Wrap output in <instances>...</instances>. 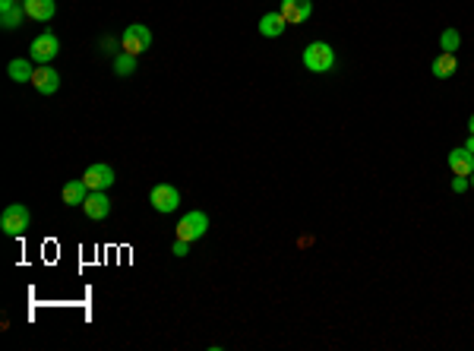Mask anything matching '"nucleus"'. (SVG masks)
I'll list each match as a JSON object with an SVG mask.
<instances>
[{
    "label": "nucleus",
    "mask_w": 474,
    "mask_h": 351,
    "mask_svg": "<svg viewBox=\"0 0 474 351\" xmlns=\"http://www.w3.org/2000/svg\"><path fill=\"white\" fill-rule=\"evenodd\" d=\"M304 67L310 70V73H329V70L335 67L332 45H326V41H313V45H307L304 48Z\"/></svg>",
    "instance_id": "obj_1"
},
{
    "label": "nucleus",
    "mask_w": 474,
    "mask_h": 351,
    "mask_svg": "<svg viewBox=\"0 0 474 351\" xmlns=\"http://www.w3.org/2000/svg\"><path fill=\"white\" fill-rule=\"evenodd\" d=\"M29 222H32V212L26 209L23 202L7 206V209H3V216H0V228H3V234H7V238H19V234L29 228Z\"/></svg>",
    "instance_id": "obj_2"
},
{
    "label": "nucleus",
    "mask_w": 474,
    "mask_h": 351,
    "mask_svg": "<svg viewBox=\"0 0 474 351\" xmlns=\"http://www.w3.org/2000/svg\"><path fill=\"white\" fill-rule=\"evenodd\" d=\"M174 231H178V238H180V240H190V244H193V240H200L202 234L209 231V216H206V212H200V209L184 212Z\"/></svg>",
    "instance_id": "obj_3"
},
{
    "label": "nucleus",
    "mask_w": 474,
    "mask_h": 351,
    "mask_svg": "<svg viewBox=\"0 0 474 351\" xmlns=\"http://www.w3.org/2000/svg\"><path fill=\"white\" fill-rule=\"evenodd\" d=\"M57 54H60V38L54 35V32H41L38 38H32L29 57L35 60V64H51Z\"/></svg>",
    "instance_id": "obj_4"
},
{
    "label": "nucleus",
    "mask_w": 474,
    "mask_h": 351,
    "mask_svg": "<svg viewBox=\"0 0 474 351\" xmlns=\"http://www.w3.org/2000/svg\"><path fill=\"white\" fill-rule=\"evenodd\" d=\"M120 45H124V51H126V54H133V57H140V54H142V51H149V45H152V32H149L142 23L126 26L124 38H120Z\"/></svg>",
    "instance_id": "obj_5"
},
{
    "label": "nucleus",
    "mask_w": 474,
    "mask_h": 351,
    "mask_svg": "<svg viewBox=\"0 0 474 351\" xmlns=\"http://www.w3.org/2000/svg\"><path fill=\"white\" fill-rule=\"evenodd\" d=\"M149 202H152V209L155 212H174L180 206V193H178V187H171V184H155L152 187V193H149Z\"/></svg>",
    "instance_id": "obj_6"
},
{
    "label": "nucleus",
    "mask_w": 474,
    "mask_h": 351,
    "mask_svg": "<svg viewBox=\"0 0 474 351\" xmlns=\"http://www.w3.org/2000/svg\"><path fill=\"white\" fill-rule=\"evenodd\" d=\"M82 180H86V187L89 190H108L114 184V168L111 164H89L86 168V174H82Z\"/></svg>",
    "instance_id": "obj_7"
},
{
    "label": "nucleus",
    "mask_w": 474,
    "mask_h": 351,
    "mask_svg": "<svg viewBox=\"0 0 474 351\" xmlns=\"http://www.w3.org/2000/svg\"><path fill=\"white\" fill-rule=\"evenodd\" d=\"M278 13L285 16V23H288V26L307 23V19H310V13H313V0H282Z\"/></svg>",
    "instance_id": "obj_8"
},
{
    "label": "nucleus",
    "mask_w": 474,
    "mask_h": 351,
    "mask_svg": "<svg viewBox=\"0 0 474 351\" xmlns=\"http://www.w3.org/2000/svg\"><path fill=\"white\" fill-rule=\"evenodd\" d=\"M82 212H86L92 222H102V218H108V212H111V200L104 196V190H89V196L82 202Z\"/></svg>",
    "instance_id": "obj_9"
},
{
    "label": "nucleus",
    "mask_w": 474,
    "mask_h": 351,
    "mask_svg": "<svg viewBox=\"0 0 474 351\" xmlns=\"http://www.w3.org/2000/svg\"><path fill=\"white\" fill-rule=\"evenodd\" d=\"M32 86H35L41 95H54V92L60 89V73L51 64H41V67L35 70V76H32Z\"/></svg>",
    "instance_id": "obj_10"
},
{
    "label": "nucleus",
    "mask_w": 474,
    "mask_h": 351,
    "mask_svg": "<svg viewBox=\"0 0 474 351\" xmlns=\"http://www.w3.org/2000/svg\"><path fill=\"white\" fill-rule=\"evenodd\" d=\"M23 7H26V16L35 19V23H48V19H54V13H57V3H54V0H23Z\"/></svg>",
    "instance_id": "obj_11"
},
{
    "label": "nucleus",
    "mask_w": 474,
    "mask_h": 351,
    "mask_svg": "<svg viewBox=\"0 0 474 351\" xmlns=\"http://www.w3.org/2000/svg\"><path fill=\"white\" fill-rule=\"evenodd\" d=\"M449 168L452 174H462V178H471L474 174V155L462 146V149H452L449 152Z\"/></svg>",
    "instance_id": "obj_12"
},
{
    "label": "nucleus",
    "mask_w": 474,
    "mask_h": 351,
    "mask_svg": "<svg viewBox=\"0 0 474 351\" xmlns=\"http://www.w3.org/2000/svg\"><path fill=\"white\" fill-rule=\"evenodd\" d=\"M285 29H288V23H285V16L278 13V10H275V13H266L260 19V35L263 38H278Z\"/></svg>",
    "instance_id": "obj_13"
},
{
    "label": "nucleus",
    "mask_w": 474,
    "mask_h": 351,
    "mask_svg": "<svg viewBox=\"0 0 474 351\" xmlns=\"http://www.w3.org/2000/svg\"><path fill=\"white\" fill-rule=\"evenodd\" d=\"M60 196H64V202H67V206H82V202H86V196H89V187H86V180H70L67 187L60 190Z\"/></svg>",
    "instance_id": "obj_14"
},
{
    "label": "nucleus",
    "mask_w": 474,
    "mask_h": 351,
    "mask_svg": "<svg viewBox=\"0 0 474 351\" xmlns=\"http://www.w3.org/2000/svg\"><path fill=\"white\" fill-rule=\"evenodd\" d=\"M433 76H437V79H449L452 73H455V70H459V57H455V54H439L437 60H433Z\"/></svg>",
    "instance_id": "obj_15"
},
{
    "label": "nucleus",
    "mask_w": 474,
    "mask_h": 351,
    "mask_svg": "<svg viewBox=\"0 0 474 351\" xmlns=\"http://www.w3.org/2000/svg\"><path fill=\"white\" fill-rule=\"evenodd\" d=\"M7 73H10V79H13V82H32V76H35V70H32V64H29V60L16 57V60H10Z\"/></svg>",
    "instance_id": "obj_16"
},
{
    "label": "nucleus",
    "mask_w": 474,
    "mask_h": 351,
    "mask_svg": "<svg viewBox=\"0 0 474 351\" xmlns=\"http://www.w3.org/2000/svg\"><path fill=\"white\" fill-rule=\"evenodd\" d=\"M23 19H26L23 3H13L10 10H0V26H3V29H16V26H23Z\"/></svg>",
    "instance_id": "obj_17"
},
{
    "label": "nucleus",
    "mask_w": 474,
    "mask_h": 351,
    "mask_svg": "<svg viewBox=\"0 0 474 351\" xmlns=\"http://www.w3.org/2000/svg\"><path fill=\"white\" fill-rule=\"evenodd\" d=\"M114 73L117 76H133L136 73V57L133 54H117V57H114Z\"/></svg>",
    "instance_id": "obj_18"
},
{
    "label": "nucleus",
    "mask_w": 474,
    "mask_h": 351,
    "mask_svg": "<svg viewBox=\"0 0 474 351\" xmlns=\"http://www.w3.org/2000/svg\"><path fill=\"white\" fill-rule=\"evenodd\" d=\"M439 45H443L446 54H455V51H459V45H462V35L455 29H446L443 35H439Z\"/></svg>",
    "instance_id": "obj_19"
},
{
    "label": "nucleus",
    "mask_w": 474,
    "mask_h": 351,
    "mask_svg": "<svg viewBox=\"0 0 474 351\" xmlns=\"http://www.w3.org/2000/svg\"><path fill=\"white\" fill-rule=\"evenodd\" d=\"M171 254H174V256H187V254H190V240H174V247H171Z\"/></svg>",
    "instance_id": "obj_20"
},
{
    "label": "nucleus",
    "mask_w": 474,
    "mask_h": 351,
    "mask_svg": "<svg viewBox=\"0 0 474 351\" xmlns=\"http://www.w3.org/2000/svg\"><path fill=\"white\" fill-rule=\"evenodd\" d=\"M468 187H471V180L462 178V174H455V180H452V190H455V193H465Z\"/></svg>",
    "instance_id": "obj_21"
},
{
    "label": "nucleus",
    "mask_w": 474,
    "mask_h": 351,
    "mask_svg": "<svg viewBox=\"0 0 474 351\" xmlns=\"http://www.w3.org/2000/svg\"><path fill=\"white\" fill-rule=\"evenodd\" d=\"M465 149H468V152H471V155H474V136H471V140L465 142Z\"/></svg>",
    "instance_id": "obj_22"
},
{
    "label": "nucleus",
    "mask_w": 474,
    "mask_h": 351,
    "mask_svg": "<svg viewBox=\"0 0 474 351\" xmlns=\"http://www.w3.org/2000/svg\"><path fill=\"white\" fill-rule=\"evenodd\" d=\"M468 130H471V136H474V114H471V120H468Z\"/></svg>",
    "instance_id": "obj_23"
},
{
    "label": "nucleus",
    "mask_w": 474,
    "mask_h": 351,
    "mask_svg": "<svg viewBox=\"0 0 474 351\" xmlns=\"http://www.w3.org/2000/svg\"><path fill=\"white\" fill-rule=\"evenodd\" d=\"M468 180H471V187H474V174H471V178H468Z\"/></svg>",
    "instance_id": "obj_24"
},
{
    "label": "nucleus",
    "mask_w": 474,
    "mask_h": 351,
    "mask_svg": "<svg viewBox=\"0 0 474 351\" xmlns=\"http://www.w3.org/2000/svg\"><path fill=\"white\" fill-rule=\"evenodd\" d=\"M19 3H23V0H19Z\"/></svg>",
    "instance_id": "obj_25"
}]
</instances>
